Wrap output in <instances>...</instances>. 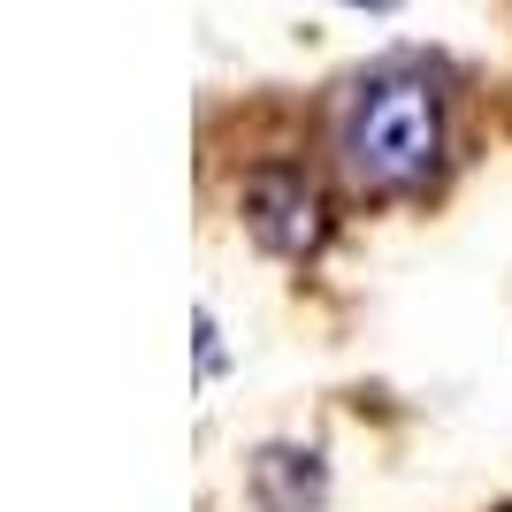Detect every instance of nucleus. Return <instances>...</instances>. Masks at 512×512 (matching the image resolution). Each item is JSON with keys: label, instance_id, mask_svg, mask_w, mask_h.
<instances>
[{"label": "nucleus", "instance_id": "obj_1", "mask_svg": "<svg viewBox=\"0 0 512 512\" xmlns=\"http://www.w3.org/2000/svg\"><path fill=\"white\" fill-rule=\"evenodd\" d=\"M344 176L375 199H413L444 169V100L421 69H375L352 85L337 123Z\"/></svg>", "mask_w": 512, "mask_h": 512}, {"label": "nucleus", "instance_id": "obj_2", "mask_svg": "<svg viewBox=\"0 0 512 512\" xmlns=\"http://www.w3.org/2000/svg\"><path fill=\"white\" fill-rule=\"evenodd\" d=\"M245 230H253L260 253H276V260H306L321 253V237H329V214H321V192L306 184L299 169H260L245 176Z\"/></svg>", "mask_w": 512, "mask_h": 512}]
</instances>
